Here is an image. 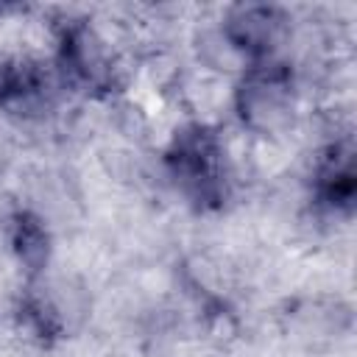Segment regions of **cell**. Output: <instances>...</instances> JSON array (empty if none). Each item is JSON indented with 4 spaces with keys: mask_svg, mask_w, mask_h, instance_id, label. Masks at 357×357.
I'll use <instances>...</instances> for the list:
<instances>
[{
    "mask_svg": "<svg viewBox=\"0 0 357 357\" xmlns=\"http://www.w3.org/2000/svg\"><path fill=\"white\" fill-rule=\"evenodd\" d=\"M165 173L176 192L198 215L223 212L234 195V173L220 134L201 120L173 131L165 148Z\"/></svg>",
    "mask_w": 357,
    "mask_h": 357,
    "instance_id": "1",
    "label": "cell"
},
{
    "mask_svg": "<svg viewBox=\"0 0 357 357\" xmlns=\"http://www.w3.org/2000/svg\"><path fill=\"white\" fill-rule=\"evenodd\" d=\"M296 109V73L279 56L248 61L234 86V112L240 123L259 134L273 137L284 131Z\"/></svg>",
    "mask_w": 357,
    "mask_h": 357,
    "instance_id": "2",
    "label": "cell"
},
{
    "mask_svg": "<svg viewBox=\"0 0 357 357\" xmlns=\"http://www.w3.org/2000/svg\"><path fill=\"white\" fill-rule=\"evenodd\" d=\"M56 61L61 78L89 98H109L120 89L117 64L86 17H67L56 25Z\"/></svg>",
    "mask_w": 357,
    "mask_h": 357,
    "instance_id": "3",
    "label": "cell"
},
{
    "mask_svg": "<svg viewBox=\"0 0 357 357\" xmlns=\"http://www.w3.org/2000/svg\"><path fill=\"white\" fill-rule=\"evenodd\" d=\"M310 201L321 215L351 218L357 204V165L351 134H343L318 151L310 173Z\"/></svg>",
    "mask_w": 357,
    "mask_h": 357,
    "instance_id": "4",
    "label": "cell"
},
{
    "mask_svg": "<svg viewBox=\"0 0 357 357\" xmlns=\"http://www.w3.org/2000/svg\"><path fill=\"white\" fill-rule=\"evenodd\" d=\"M56 81L45 61L22 53H0V112L31 120L50 112Z\"/></svg>",
    "mask_w": 357,
    "mask_h": 357,
    "instance_id": "5",
    "label": "cell"
},
{
    "mask_svg": "<svg viewBox=\"0 0 357 357\" xmlns=\"http://www.w3.org/2000/svg\"><path fill=\"white\" fill-rule=\"evenodd\" d=\"M287 33V14L279 6L245 3L229 8L223 17V36L229 45L248 56V61L276 56L279 42Z\"/></svg>",
    "mask_w": 357,
    "mask_h": 357,
    "instance_id": "6",
    "label": "cell"
},
{
    "mask_svg": "<svg viewBox=\"0 0 357 357\" xmlns=\"http://www.w3.org/2000/svg\"><path fill=\"white\" fill-rule=\"evenodd\" d=\"M6 237L17 262L25 268L28 279H39L53 251V237L42 215H36L33 209H14L6 218Z\"/></svg>",
    "mask_w": 357,
    "mask_h": 357,
    "instance_id": "7",
    "label": "cell"
},
{
    "mask_svg": "<svg viewBox=\"0 0 357 357\" xmlns=\"http://www.w3.org/2000/svg\"><path fill=\"white\" fill-rule=\"evenodd\" d=\"M17 321L39 346H56L67 335L64 315L39 279H28V284L20 290Z\"/></svg>",
    "mask_w": 357,
    "mask_h": 357,
    "instance_id": "8",
    "label": "cell"
}]
</instances>
